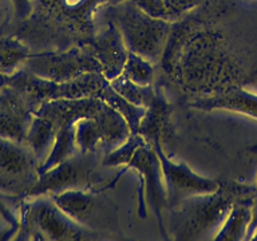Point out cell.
Returning a JSON list of instances; mask_svg holds the SVG:
<instances>
[{
    "label": "cell",
    "instance_id": "cell-1",
    "mask_svg": "<svg viewBox=\"0 0 257 241\" xmlns=\"http://www.w3.org/2000/svg\"><path fill=\"white\" fill-rule=\"evenodd\" d=\"M152 146L160 158L166 196L172 204L182 202L193 197L213 194L221 188L218 181L198 176L188 165L170 160L162 150L160 142H154Z\"/></svg>",
    "mask_w": 257,
    "mask_h": 241
},
{
    "label": "cell",
    "instance_id": "cell-2",
    "mask_svg": "<svg viewBox=\"0 0 257 241\" xmlns=\"http://www.w3.org/2000/svg\"><path fill=\"white\" fill-rule=\"evenodd\" d=\"M36 68L42 79L54 82L74 80L94 72L102 74L99 62L92 51L80 48H72L64 54L42 55L40 60H36Z\"/></svg>",
    "mask_w": 257,
    "mask_h": 241
},
{
    "label": "cell",
    "instance_id": "cell-3",
    "mask_svg": "<svg viewBox=\"0 0 257 241\" xmlns=\"http://www.w3.org/2000/svg\"><path fill=\"white\" fill-rule=\"evenodd\" d=\"M126 166L136 169L137 172L142 176L141 196H144V192L148 193V201L152 204L157 214V218L160 221V225L162 226L161 208L168 201V196H166L164 176H162V169H161L158 154L152 145L144 142L134 150L132 157L128 158ZM141 201H142V198H141Z\"/></svg>",
    "mask_w": 257,
    "mask_h": 241
},
{
    "label": "cell",
    "instance_id": "cell-4",
    "mask_svg": "<svg viewBox=\"0 0 257 241\" xmlns=\"http://www.w3.org/2000/svg\"><path fill=\"white\" fill-rule=\"evenodd\" d=\"M98 153H79L44 172L36 188L39 192L62 193L70 189H84Z\"/></svg>",
    "mask_w": 257,
    "mask_h": 241
},
{
    "label": "cell",
    "instance_id": "cell-5",
    "mask_svg": "<svg viewBox=\"0 0 257 241\" xmlns=\"http://www.w3.org/2000/svg\"><path fill=\"white\" fill-rule=\"evenodd\" d=\"M35 222L42 234L54 240H80L87 233L83 225L72 220L52 200L51 204L42 202L35 208Z\"/></svg>",
    "mask_w": 257,
    "mask_h": 241
},
{
    "label": "cell",
    "instance_id": "cell-6",
    "mask_svg": "<svg viewBox=\"0 0 257 241\" xmlns=\"http://www.w3.org/2000/svg\"><path fill=\"white\" fill-rule=\"evenodd\" d=\"M91 51L99 62L102 75L108 82L122 74L128 50L124 44L123 38L115 27H110L103 35L96 38Z\"/></svg>",
    "mask_w": 257,
    "mask_h": 241
},
{
    "label": "cell",
    "instance_id": "cell-7",
    "mask_svg": "<svg viewBox=\"0 0 257 241\" xmlns=\"http://www.w3.org/2000/svg\"><path fill=\"white\" fill-rule=\"evenodd\" d=\"M192 106L194 108L205 110V111L226 110V111L238 112V114L257 119V94L245 91L241 88L201 98V99L194 100Z\"/></svg>",
    "mask_w": 257,
    "mask_h": 241
},
{
    "label": "cell",
    "instance_id": "cell-8",
    "mask_svg": "<svg viewBox=\"0 0 257 241\" xmlns=\"http://www.w3.org/2000/svg\"><path fill=\"white\" fill-rule=\"evenodd\" d=\"M257 188L249 194L238 197L229 209L228 214L222 221L221 228L214 236V240H246V233L250 222V202Z\"/></svg>",
    "mask_w": 257,
    "mask_h": 241
},
{
    "label": "cell",
    "instance_id": "cell-9",
    "mask_svg": "<svg viewBox=\"0 0 257 241\" xmlns=\"http://www.w3.org/2000/svg\"><path fill=\"white\" fill-rule=\"evenodd\" d=\"M75 145L79 153H98L99 149H107L106 137L98 119L79 118L74 120Z\"/></svg>",
    "mask_w": 257,
    "mask_h": 241
},
{
    "label": "cell",
    "instance_id": "cell-10",
    "mask_svg": "<svg viewBox=\"0 0 257 241\" xmlns=\"http://www.w3.org/2000/svg\"><path fill=\"white\" fill-rule=\"evenodd\" d=\"M98 98L104 100L108 106H111L114 110L119 112L120 115L123 116L124 120L127 122L130 132L137 133L140 128L141 119L145 115L146 107H141L137 104H133L132 102L126 100L122 95H119L114 88L110 86V83H106L103 87L100 88L98 92Z\"/></svg>",
    "mask_w": 257,
    "mask_h": 241
},
{
    "label": "cell",
    "instance_id": "cell-11",
    "mask_svg": "<svg viewBox=\"0 0 257 241\" xmlns=\"http://www.w3.org/2000/svg\"><path fill=\"white\" fill-rule=\"evenodd\" d=\"M56 132L58 129L55 125L44 116L39 115V118L34 122L31 133H30V140H31L32 149L39 160L44 157V161H46L50 156L52 146H54V141H55Z\"/></svg>",
    "mask_w": 257,
    "mask_h": 241
},
{
    "label": "cell",
    "instance_id": "cell-12",
    "mask_svg": "<svg viewBox=\"0 0 257 241\" xmlns=\"http://www.w3.org/2000/svg\"><path fill=\"white\" fill-rule=\"evenodd\" d=\"M108 83L119 95L123 96L124 99L132 102L133 104L141 106V107H148L154 99V96H156V92H154L150 84L141 86V84H137L130 79H127L122 74L114 78L112 80H110Z\"/></svg>",
    "mask_w": 257,
    "mask_h": 241
},
{
    "label": "cell",
    "instance_id": "cell-13",
    "mask_svg": "<svg viewBox=\"0 0 257 241\" xmlns=\"http://www.w3.org/2000/svg\"><path fill=\"white\" fill-rule=\"evenodd\" d=\"M122 75H124L134 83L141 84V86H148L153 80L154 70H153L150 60L145 59L138 54L128 51Z\"/></svg>",
    "mask_w": 257,
    "mask_h": 241
},
{
    "label": "cell",
    "instance_id": "cell-14",
    "mask_svg": "<svg viewBox=\"0 0 257 241\" xmlns=\"http://www.w3.org/2000/svg\"><path fill=\"white\" fill-rule=\"evenodd\" d=\"M257 229V190L253 194L252 202H250V222L248 226V233H246V240L252 236L253 233L256 232Z\"/></svg>",
    "mask_w": 257,
    "mask_h": 241
},
{
    "label": "cell",
    "instance_id": "cell-15",
    "mask_svg": "<svg viewBox=\"0 0 257 241\" xmlns=\"http://www.w3.org/2000/svg\"><path fill=\"white\" fill-rule=\"evenodd\" d=\"M249 240H257V229H256V232L253 233L252 236L249 237Z\"/></svg>",
    "mask_w": 257,
    "mask_h": 241
}]
</instances>
